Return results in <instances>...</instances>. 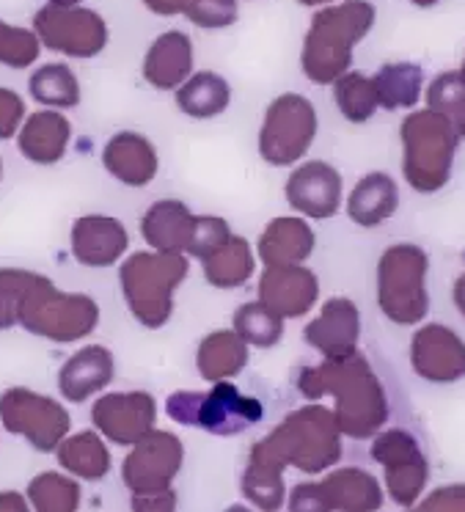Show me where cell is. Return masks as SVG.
<instances>
[{"instance_id":"1","label":"cell","mask_w":465,"mask_h":512,"mask_svg":"<svg viewBox=\"0 0 465 512\" xmlns=\"http://www.w3.org/2000/svg\"><path fill=\"white\" fill-rule=\"evenodd\" d=\"M298 386L309 400L331 394L336 400L333 419L342 435L355 441L380 433L391 416L386 386L375 375L369 358L361 356L358 350L344 358H325L320 367L303 369Z\"/></svg>"},{"instance_id":"2","label":"cell","mask_w":465,"mask_h":512,"mask_svg":"<svg viewBox=\"0 0 465 512\" xmlns=\"http://www.w3.org/2000/svg\"><path fill=\"white\" fill-rule=\"evenodd\" d=\"M342 457V430L333 419V411L311 405L289 413L265 441L251 452V466L281 474L284 466H295L306 474H320Z\"/></svg>"},{"instance_id":"3","label":"cell","mask_w":465,"mask_h":512,"mask_svg":"<svg viewBox=\"0 0 465 512\" xmlns=\"http://www.w3.org/2000/svg\"><path fill=\"white\" fill-rule=\"evenodd\" d=\"M377 9L369 0L328 3L314 14L300 53V67L311 83H333L353 64L355 45L375 28Z\"/></svg>"},{"instance_id":"4","label":"cell","mask_w":465,"mask_h":512,"mask_svg":"<svg viewBox=\"0 0 465 512\" xmlns=\"http://www.w3.org/2000/svg\"><path fill=\"white\" fill-rule=\"evenodd\" d=\"M402 177L416 193H438L449 185L460 149V135L452 119L441 111H413L399 127Z\"/></svg>"},{"instance_id":"5","label":"cell","mask_w":465,"mask_h":512,"mask_svg":"<svg viewBox=\"0 0 465 512\" xmlns=\"http://www.w3.org/2000/svg\"><path fill=\"white\" fill-rule=\"evenodd\" d=\"M430 256L413 243H397L377 262V306L394 325H419L430 314Z\"/></svg>"},{"instance_id":"6","label":"cell","mask_w":465,"mask_h":512,"mask_svg":"<svg viewBox=\"0 0 465 512\" xmlns=\"http://www.w3.org/2000/svg\"><path fill=\"white\" fill-rule=\"evenodd\" d=\"M188 276L185 254H135L122 265V290L135 320L163 328L171 317V295Z\"/></svg>"},{"instance_id":"7","label":"cell","mask_w":465,"mask_h":512,"mask_svg":"<svg viewBox=\"0 0 465 512\" xmlns=\"http://www.w3.org/2000/svg\"><path fill=\"white\" fill-rule=\"evenodd\" d=\"M97 320H100L97 301L86 295H64L45 276L36 273L28 281V290L17 312V323H23L25 331L56 342H75L89 336L97 328Z\"/></svg>"},{"instance_id":"8","label":"cell","mask_w":465,"mask_h":512,"mask_svg":"<svg viewBox=\"0 0 465 512\" xmlns=\"http://www.w3.org/2000/svg\"><path fill=\"white\" fill-rule=\"evenodd\" d=\"M168 416L188 427H204L207 433L232 438L262 419V405L254 397H243L232 383L218 380L215 389L207 394L196 391H177L166 402Z\"/></svg>"},{"instance_id":"9","label":"cell","mask_w":465,"mask_h":512,"mask_svg":"<svg viewBox=\"0 0 465 512\" xmlns=\"http://www.w3.org/2000/svg\"><path fill=\"white\" fill-rule=\"evenodd\" d=\"M317 138V111L300 94H281L265 113L259 155L270 166H292Z\"/></svg>"},{"instance_id":"10","label":"cell","mask_w":465,"mask_h":512,"mask_svg":"<svg viewBox=\"0 0 465 512\" xmlns=\"http://www.w3.org/2000/svg\"><path fill=\"white\" fill-rule=\"evenodd\" d=\"M372 460L386 471V490L399 507H413L421 499L430 479V463L416 435L391 427L386 433L372 435Z\"/></svg>"},{"instance_id":"11","label":"cell","mask_w":465,"mask_h":512,"mask_svg":"<svg viewBox=\"0 0 465 512\" xmlns=\"http://www.w3.org/2000/svg\"><path fill=\"white\" fill-rule=\"evenodd\" d=\"M34 34L53 53L69 58H91L108 45V25L94 9L47 3L34 17Z\"/></svg>"},{"instance_id":"12","label":"cell","mask_w":465,"mask_h":512,"mask_svg":"<svg viewBox=\"0 0 465 512\" xmlns=\"http://www.w3.org/2000/svg\"><path fill=\"white\" fill-rule=\"evenodd\" d=\"M383 507V488L364 468L333 471L322 482H306L289 493V510L375 512Z\"/></svg>"},{"instance_id":"13","label":"cell","mask_w":465,"mask_h":512,"mask_svg":"<svg viewBox=\"0 0 465 512\" xmlns=\"http://www.w3.org/2000/svg\"><path fill=\"white\" fill-rule=\"evenodd\" d=\"M0 419L6 430L23 435L39 452H53L69 430L67 411L56 400L28 389H12L0 397Z\"/></svg>"},{"instance_id":"14","label":"cell","mask_w":465,"mask_h":512,"mask_svg":"<svg viewBox=\"0 0 465 512\" xmlns=\"http://www.w3.org/2000/svg\"><path fill=\"white\" fill-rule=\"evenodd\" d=\"M133 446L135 449L130 452V457L124 460L122 477L124 485L135 493V499L171 490V482L177 477L182 457H185V449L179 444L177 435L149 430Z\"/></svg>"},{"instance_id":"15","label":"cell","mask_w":465,"mask_h":512,"mask_svg":"<svg viewBox=\"0 0 465 512\" xmlns=\"http://www.w3.org/2000/svg\"><path fill=\"white\" fill-rule=\"evenodd\" d=\"M410 367L427 383L449 386L465 378V342L449 325H421L410 339Z\"/></svg>"},{"instance_id":"16","label":"cell","mask_w":465,"mask_h":512,"mask_svg":"<svg viewBox=\"0 0 465 512\" xmlns=\"http://www.w3.org/2000/svg\"><path fill=\"white\" fill-rule=\"evenodd\" d=\"M91 419L97 424L102 435H108L113 444L133 446L141 441L157 419L155 400L144 394V391H133V394H105L94 411Z\"/></svg>"},{"instance_id":"17","label":"cell","mask_w":465,"mask_h":512,"mask_svg":"<svg viewBox=\"0 0 465 512\" xmlns=\"http://www.w3.org/2000/svg\"><path fill=\"white\" fill-rule=\"evenodd\" d=\"M289 207L306 218H333L342 204V174L322 160L303 163L287 179Z\"/></svg>"},{"instance_id":"18","label":"cell","mask_w":465,"mask_h":512,"mask_svg":"<svg viewBox=\"0 0 465 512\" xmlns=\"http://www.w3.org/2000/svg\"><path fill=\"white\" fill-rule=\"evenodd\" d=\"M320 298V281L303 265H267L259 281V301L278 317H303Z\"/></svg>"},{"instance_id":"19","label":"cell","mask_w":465,"mask_h":512,"mask_svg":"<svg viewBox=\"0 0 465 512\" xmlns=\"http://www.w3.org/2000/svg\"><path fill=\"white\" fill-rule=\"evenodd\" d=\"M361 314L350 298H331L322 306L320 317L306 325L303 339L325 358H344L358 350Z\"/></svg>"},{"instance_id":"20","label":"cell","mask_w":465,"mask_h":512,"mask_svg":"<svg viewBox=\"0 0 465 512\" xmlns=\"http://www.w3.org/2000/svg\"><path fill=\"white\" fill-rule=\"evenodd\" d=\"M127 229L108 215H83L72 226V254L86 268H111L127 251Z\"/></svg>"},{"instance_id":"21","label":"cell","mask_w":465,"mask_h":512,"mask_svg":"<svg viewBox=\"0 0 465 512\" xmlns=\"http://www.w3.org/2000/svg\"><path fill=\"white\" fill-rule=\"evenodd\" d=\"M102 163L111 171V177L133 188H144L157 174L155 146L138 133L113 135L102 152Z\"/></svg>"},{"instance_id":"22","label":"cell","mask_w":465,"mask_h":512,"mask_svg":"<svg viewBox=\"0 0 465 512\" xmlns=\"http://www.w3.org/2000/svg\"><path fill=\"white\" fill-rule=\"evenodd\" d=\"M193 69V42L182 31L157 36L144 58V78L160 91L179 89Z\"/></svg>"},{"instance_id":"23","label":"cell","mask_w":465,"mask_h":512,"mask_svg":"<svg viewBox=\"0 0 465 512\" xmlns=\"http://www.w3.org/2000/svg\"><path fill=\"white\" fill-rule=\"evenodd\" d=\"M113 369H116V361H113L111 350L100 345L83 347L61 369L58 389L69 402H86L94 391H102L111 383Z\"/></svg>"},{"instance_id":"24","label":"cell","mask_w":465,"mask_h":512,"mask_svg":"<svg viewBox=\"0 0 465 512\" xmlns=\"http://www.w3.org/2000/svg\"><path fill=\"white\" fill-rule=\"evenodd\" d=\"M399 207V188L391 174L386 171H372L366 174L350 193L347 199V215L350 221L375 229L380 223H386Z\"/></svg>"},{"instance_id":"25","label":"cell","mask_w":465,"mask_h":512,"mask_svg":"<svg viewBox=\"0 0 465 512\" xmlns=\"http://www.w3.org/2000/svg\"><path fill=\"white\" fill-rule=\"evenodd\" d=\"M193 223L196 215L182 204V201L166 199L157 201L149 207L144 215V229L146 243L157 248V251H166V254H188L190 234H193Z\"/></svg>"},{"instance_id":"26","label":"cell","mask_w":465,"mask_h":512,"mask_svg":"<svg viewBox=\"0 0 465 512\" xmlns=\"http://www.w3.org/2000/svg\"><path fill=\"white\" fill-rule=\"evenodd\" d=\"M69 135H72V127L61 113L39 111L28 116V122L20 130V152L31 163L50 166L67 155Z\"/></svg>"},{"instance_id":"27","label":"cell","mask_w":465,"mask_h":512,"mask_svg":"<svg viewBox=\"0 0 465 512\" xmlns=\"http://www.w3.org/2000/svg\"><path fill=\"white\" fill-rule=\"evenodd\" d=\"M314 251V232L303 218H276L259 240L265 265H303Z\"/></svg>"},{"instance_id":"28","label":"cell","mask_w":465,"mask_h":512,"mask_svg":"<svg viewBox=\"0 0 465 512\" xmlns=\"http://www.w3.org/2000/svg\"><path fill=\"white\" fill-rule=\"evenodd\" d=\"M375 83L377 105L386 111H405L413 108L421 97V86H424V69L413 61H394V64H383L372 78Z\"/></svg>"},{"instance_id":"29","label":"cell","mask_w":465,"mask_h":512,"mask_svg":"<svg viewBox=\"0 0 465 512\" xmlns=\"http://www.w3.org/2000/svg\"><path fill=\"white\" fill-rule=\"evenodd\" d=\"M196 364H199L201 378L212 380V383L234 378L248 364V347L232 331H215L201 342Z\"/></svg>"},{"instance_id":"30","label":"cell","mask_w":465,"mask_h":512,"mask_svg":"<svg viewBox=\"0 0 465 512\" xmlns=\"http://www.w3.org/2000/svg\"><path fill=\"white\" fill-rule=\"evenodd\" d=\"M232 89L229 83L215 75V72H199L190 80H185L177 91L179 111L188 113L193 119H212L229 108Z\"/></svg>"},{"instance_id":"31","label":"cell","mask_w":465,"mask_h":512,"mask_svg":"<svg viewBox=\"0 0 465 512\" xmlns=\"http://www.w3.org/2000/svg\"><path fill=\"white\" fill-rule=\"evenodd\" d=\"M201 265H204V276H207L212 287L232 290V287H243L245 281L251 279L254 254H251V248H248L243 237L232 234L215 254L201 259Z\"/></svg>"},{"instance_id":"32","label":"cell","mask_w":465,"mask_h":512,"mask_svg":"<svg viewBox=\"0 0 465 512\" xmlns=\"http://www.w3.org/2000/svg\"><path fill=\"white\" fill-rule=\"evenodd\" d=\"M58 460L69 474L80 479H102L111 471V455L100 441V435L78 433L64 444H58Z\"/></svg>"},{"instance_id":"33","label":"cell","mask_w":465,"mask_h":512,"mask_svg":"<svg viewBox=\"0 0 465 512\" xmlns=\"http://www.w3.org/2000/svg\"><path fill=\"white\" fill-rule=\"evenodd\" d=\"M333 100L339 105L344 119L353 124L369 122L380 108L372 78H366L364 72H350V69L333 80Z\"/></svg>"},{"instance_id":"34","label":"cell","mask_w":465,"mask_h":512,"mask_svg":"<svg viewBox=\"0 0 465 512\" xmlns=\"http://www.w3.org/2000/svg\"><path fill=\"white\" fill-rule=\"evenodd\" d=\"M31 97L50 108H75L80 102V83L67 64H47L31 78Z\"/></svg>"},{"instance_id":"35","label":"cell","mask_w":465,"mask_h":512,"mask_svg":"<svg viewBox=\"0 0 465 512\" xmlns=\"http://www.w3.org/2000/svg\"><path fill=\"white\" fill-rule=\"evenodd\" d=\"M234 334L243 339L245 345L254 347H276L284 336V317H278L265 303H248L234 312Z\"/></svg>"},{"instance_id":"36","label":"cell","mask_w":465,"mask_h":512,"mask_svg":"<svg viewBox=\"0 0 465 512\" xmlns=\"http://www.w3.org/2000/svg\"><path fill=\"white\" fill-rule=\"evenodd\" d=\"M28 496L34 501L36 510L56 512V510H78L80 488L72 479L61 474H39L28 488Z\"/></svg>"},{"instance_id":"37","label":"cell","mask_w":465,"mask_h":512,"mask_svg":"<svg viewBox=\"0 0 465 512\" xmlns=\"http://www.w3.org/2000/svg\"><path fill=\"white\" fill-rule=\"evenodd\" d=\"M39 47H42V42L34 31L6 25L0 20V64L14 69L28 67L39 58Z\"/></svg>"},{"instance_id":"38","label":"cell","mask_w":465,"mask_h":512,"mask_svg":"<svg viewBox=\"0 0 465 512\" xmlns=\"http://www.w3.org/2000/svg\"><path fill=\"white\" fill-rule=\"evenodd\" d=\"M185 17L207 31L229 28L237 23V0H190Z\"/></svg>"},{"instance_id":"39","label":"cell","mask_w":465,"mask_h":512,"mask_svg":"<svg viewBox=\"0 0 465 512\" xmlns=\"http://www.w3.org/2000/svg\"><path fill=\"white\" fill-rule=\"evenodd\" d=\"M232 237V229L223 218H215V215H204V218H196L193 223V234H190L188 254L199 256V259H207L210 254H215L226 240Z\"/></svg>"},{"instance_id":"40","label":"cell","mask_w":465,"mask_h":512,"mask_svg":"<svg viewBox=\"0 0 465 512\" xmlns=\"http://www.w3.org/2000/svg\"><path fill=\"white\" fill-rule=\"evenodd\" d=\"M34 273L25 270H0V328H12L17 323L20 301H23L28 281Z\"/></svg>"},{"instance_id":"41","label":"cell","mask_w":465,"mask_h":512,"mask_svg":"<svg viewBox=\"0 0 465 512\" xmlns=\"http://www.w3.org/2000/svg\"><path fill=\"white\" fill-rule=\"evenodd\" d=\"M463 97L465 86L463 80H460V72H443V75L432 80L430 89H427V108L449 113Z\"/></svg>"},{"instance_id":"42","label":"cell","mask_w":465,"mask_h":512,"mask_svg":"<svg viewBox=\"0 0 465 512\" xmlns=\"http://www.w3.org/2000/svg\"><path fill=\"white\" fill-rule=\"evenodd\" d=\"M419 512H465V485H446L432 490L427 499L416 504Z\"/></svg>"},{"instance_id":"43","label":"cell","mask_w":465,"mask_h":512,"mask_svg":"<svg viewBox=\"0 0 465 512\" xmlns=\"http://www.w3.org/2000/svg\"><path fill=\"white\" fill-rule=\"evenodd\" d=\"M23 116V97L9 89H0V141H6L17 133V127L23 124Z\"/></svg>"},{"instance_id":"44","label":"cell","mask_w":465,"mask_h":512,"mask_svg":"<svg viewBox=\"0 0 465 512\" xmlns=\"http://www.w3.org/2000/svg\"><path fill=\"white\" fill-rule=\"evenodd\" d=\"M190 0H144L149 12L160 14V17H174V14H185Z\"/></svg>"},{"instance_id":"45","label":"cell","mask_w":465,"mask_h":512,"mask_svg":"<svg viewBox=\"0 0 465 512\" xmlns=\"http://www.w3.org/2000/svg\"><path fill=\"white\" fill-rule=\"evenodd\" d=\"M446 116L452 119L454 130H457V135H460V141H465V97L457 102L452 111L446 113Z\"/></svg>"},{"instance_id":"46","label":"cell","mask_w":465,"mask_h":512,"mask_svg":"<svg viewBox=\"0 0 465 512\" xmlns=\"http://www.w3.org/2000/svg\"><path fill=\"white\" fill-rule=\"evenodd\" d=\"M452 301H454V306H457V312L465 317V276H460V279L454 281Z\"/></svg>"},{"instance_id":"47","label":"cell","mask_w":465,"mask_h":512,"mask_svg":"<svg viewBox=\"0 0 465 512\" xmlns=\"http://www.w3.org/2000/svg\"><path fill=\"white\" fill-rule=\"evenodd\" d=\"M413 6H419V9H432L435 3H441V0H410Z\"/></svg>"},{"instance_id":"48","label":"cell","mask_w":465,"mask_h":512,"mask_svg":"<svg viewBox=\"0 0 465 512\" xmlns=\"http://www.w3.org/2000/svg\"><path fill=\"white\" fill-rule=\"evenodd\" d=\"M303 6H328V3H336V0H298Z\"/></svg>"},{"instance_id":"49","label":"cell","mask_w":465,"mask_h":512,"mask_svg":"<svg viewBox=\"0 0 465 512\" xmlns=\"http://www.w3.org/2000/svg\"><path fill=\"white\" fill-rule=\"evenodd\" d=\"M47 3H53V6H78L80 0H47Z\"/></svg>"},{"instance_id":"50","label":"cell","mask_w":465,"mask_h":512,"mask_svg":"<svg viewBox=\"0 0 465 512\" xmlns=\"http://www.w3.org/2000/svg\"><path fill=\"white\" fill-rule=\"evenodd\" d=\"M460 80H463V86H465V58H463V67H460Z\"/></svg>"},{"instance_id":"51","label":"cell","mask_w":465,"mask_h":512,"mask_svg":"<svg viewBox=\"0 0 465 512\" xmlns=\"http://www.w3.org/2000/svg\"><path fill=\"white\" fill-rule=\"evenodd\" d=\"M0 171H3V168H0Z\"/></svg>"}]
</instances>
